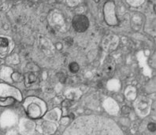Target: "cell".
I'll list each match as a JSON object with an SVG mask.
<instances>
[{
  "label": "cell",
  "mask_w": 156,
  "mask_h": 135,
  "mask_svg": "<svg viewBox=\"0 0 156 135\" xmlns=\"http://www.w3.org/2000/svg\"><path fill=\"white\" fill-rule=\"evenodd\" d=\"M69 70H70L71 73H76L80 69V67L78 65V64L76 62H72L69 66Z\"/></svg>",
  "instance_id": "cell-5"
},
{
  "label": "cell",
  "mask_w": 156,
  "mask_h": 135,
  "mask_svg": "<svg viewBox=\"0 0 156 135\" xmlns=\"http://www.w3.org/2000/svg\"><path fill=\"white\" fill-rule=\"evenodd\" d=\"M36 79V77L33 73H29V83H33L35 82Z\"/></svg>",
  "instance_id": "cell-6"
},
{
  "label": "cell",
  "mask_w": 156,
  "mask_h": 135,
  "mask_svg": "<svg viewBox=\"0 0 156 135\" xmlns=\"http://www.w3.org/2000/svg\"><path fill=\"white\" fill-rule=\"evenodd\" d=\"M64 135H123L110 119L102 116H82L66 129Z\"/></svg>",
  "instance_id": "cell-1"
},
{
  "label": "cell",
  "mask_w": 156,
  "mask_h": 135,
  "mask_svg": "<svg viewBox=\"0 0 156 135\" xmlns=\"http://www.w3.org/2000/svg\"><path fill=\"white\" fill-rule=\"evenodd\" d=\"M8 47H9V41L7 39L0 37V53H6Z\"/></svg>",
  "instance_id": "cell-4"
},
{
  "label": "cell",
  "mask_w": 156,
  "mask_h": 135,
  "mask_svg": "<svg viewBox=\"0 0 156 135\" xmlns=\"http://www.w3.org/2000/svg\"><path fill=\"white\" fill-rule=\"evenodd\" d=\"M115 69V61L111 57H107L103 62V67H102V73L103 75L106 77H109L114 73Z\"/></svg>",
  "instance_id": "cell-3"
},
{
  "label": "cell",
  "mask_w": 156,
  "mask_h": 135,
  "mask_svg": "<svg viewBox=\"0 0 156 135\" xmlns=\"http://www.w3.org/2000/svg\"><path fill=\"white\" fill-rule=\"evenodd\" d=\"M148 130L150 131L154 132L155 130V124L153 123H151L148 124Z\"/></svg>",
  "instance_id": "cell-9"
},
{
  "label": "cell",
  "mask_w": 156,
  "mask_h": 135,
  "mask_svg": "<svg viewBox=\"0 0 156 135\" xmlns=\"http://www.w3.org/2000/svg\"><path fill=\"white\" fill-rule=\"evenodd\" d=\"M129 112H130V109L129 107L124 106L123 108H122V113H123V114L127 115V114H129Z\"/></svg>",
  "instance_id": "cell-8"
},
{
  "label": "cell",
  "mask_w": 156,
  "mask_h": 135,
  "mask_svg": "<svg viewBox=\"0 0 156 135\" xmlns=\"http://www.w3.org/2000/svg\"><path fill=\"white\" fill-rule=\"evenodd\" d=\"M58 76V79H59V81L61 83H64L66 82V76H64V74L63 73H59Z\"/></svg>",
  "instance_id": "cell-7"
},
{
  "label": "cell",
  "mask_w": 156,
  "mask_h": 135,
  "mask_svg": "<svg viewBox=\"0 0 156 135\" xmlns=\"http://www.w3.org/2000/svg\"><path fill=\"white\" fill-rule=\"evenodd\" d=\"M73 29L78 32H84L89 26L88 17L84 15H76L73 17L72 21Z\"/></svg>",
  "instance_id": "cell-2"
}]
</instances>
